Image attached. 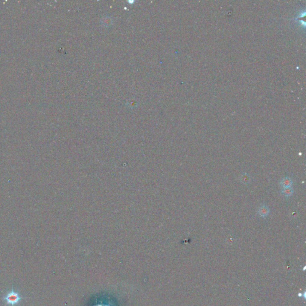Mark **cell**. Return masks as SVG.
<instances>
[{
  "instance_id": "cell-2",
  "label": "cell",
  "mask_w": 306,
  "mask_h": 306,
  "mask_svg": "<svg viewBox=\"0 0 306 306\" xmlns=\"http://www.w3.org/2000/svg\"><path fill=\"white\" fill-rule=\"evenodd\" d=\"M259 215L262 217H266L269 214V209L266 205L261 206L258 210Z\"/></svg>"
},
{
  "instance_id": "cell-5",
  "label": "cell",
  "mask_w": 306,
  "mask_h": 306,
  "mask_svg": "<svg viewBox=\"0 0 306 306\" xmlns=\"http://www.w3.org/2000/svg\"><path fill=\"white\" fill-rule=\"evenodd\" d=\"M240 180L242 181V182L243 183V184H248L250 181V177L248 175V174H244L242 176L241 178H240Z\"/></svg>"
},
{
  "instance_id": "cell-1",
  "label": "cell",
  "mask_w": 306,
  "mask_h": 306,
  "mask_svg": "<svg viewBox=\"0 0 306 306\" xmlns=\"http://www.w3.org/2000/svg\"><path fill=\"white\" fill-rule=\"evenodd\" d=\"M22 297L19 293L14 291L12 288L11 291L8 292L2 299L5 302V305L7 306H14L19 304V303L22 300Z\"/></svg>"
},
{
  "instance_id": "cell-3",
  "label": "cell",
  "mask_w": 306,
  "mask_h": 306,
  "mask_svg": "<svg viewBox=\"0 0 306 306\" xmlns=\"http://www.w3.org/2000/svg\"><path fill=\"white\" fill-rule=\"evenodd\" d=\"M292 184H293V181L291 178H290L288 177L284 178V179H282V180L281 181V185L284 188L290 187Z\"/></svg>"
},
{
  "instance_id": "cell-4",
  "label": "cell",
  "mask_w": 306,
  "mask_h": 306,
  "mask_svg": "<svg viewBox=\"0 0 306 306\" xmlns=\"http://www.w3.org/2000/svg\"><path fill=\"white\" fill-rule=\"evenodd\" d=\"M282 193L286 197H290V196H291L293 194V188L291 187H290L284 188L283 190H282Z\"/></svg>"
}]
</instances>
